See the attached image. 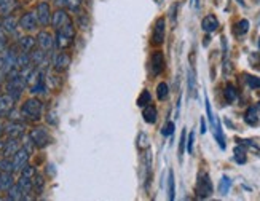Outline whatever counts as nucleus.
Returning <instances> with one entry per match:
<instances>
[{
  "label": "nucleus",
  "instance_id": "1",
  "mask_svg": "<svg viewBox=\"0 0 260 201\" xmlns=\"http://www.w3.org/2000/svg\"><path fill=\"white\" fill-rule=\"evenodd\" d=\"M42 112H43V104L37 98L27 99L21 107V115L26 120H29V122H37V120H40Z\"/></svg>",
  "mask_w": 260,
  "mask_h": 201
},
{
  "label": "nucleus",
  "instance_id": "45",
  "mask_svg": "<svg viewBox=\"0 0 260 201\" xmlns=\"http://www.w3.org/2000/svg\"><path fill=\"white\" fill-rule=\"evenodd\" d=\"M46 122L53 125V126H56L58 125V118H56V112H48V115H46Z\"/></svg>",
  "mask_w": 260,
  "mask_h": 201
},
{
  "label": "nucleus",
  "instance_id": "34",
  "mask_svg": "<svg viewBox=\"0 0 260 201\" xmlns=\"http://www.w3.org/2000/svg\"><path fill=\"white\" fill-rule=\"evenodd\" d=\"M249 31V21L248 19H241V21H238L235 26V34L236 35H244V34H248Z\"/></svg>",
  "mask_w": 260,
  "mask_h": 201
},
{
  "label": "nucleus",
  "instance_id": "26",
  "mask_svg": "<svg viewBox=\"0 0 260 201\" xmlns=\"http://www.w3.org/2000/svg\"><path fill=\"white\" fill-rule=\"evenodd\" d=\"M168 198L173 201L176 198V179L173 169L168 171Z\"/></svg>",
  "mask_w": 260,
  "mask_h": 201
},
{
  "label": "nucleus",
  "instance_id": "44",
  "mask_svg": "<svg viewBox=\"0 0 260 201\" xmlns=\"http://www.w3.org/2000/svg\"><path fill=\"white\" fill-rule=\"evenodd\" d=\"M23 147H24V149H26L27 152H29V153H32V152H34V149H36V145H34V142H32L31 136H27V137L24 139Z\"/></svg>",
  "mask_w": 260,
  "mask_h": 201
},
{
  "label": "nucleus",
  "instance_id": "15",
  "mask_svg": "<svg viewBox=\"0 0 260 201\" xmlns=\"http://www.w3.org/2000/svg\"><path fill=\"white\" fill-rule=\"evenodd\" d=\"M21 149V142H19V139H10L3 144V149H2V157L3 158H11L15 153Z\"/></svg>",
  "mask_w": 260,
  "mask_h": 201
},
{
  "label": "nucleus",
  "instance_id": "18",
  "mask_svg": "<svg viewBox=\"0 0 260 201\" xmlns=\"http://www.w3.org/2000/svg\"><path fill=\"white\" fill-rule=\"evenodd\" d=\"M18 8V0H0V15L8 16Z\"/></svg>",
  "mask_w": 260,
  "mask_h": 201
},
{
  "label": "nucleus",
  "instance_id": "32",
  "mask_svg": "<svg viewBox=\"0 0 260 201\" xmlns=\"http://www.w3.org/2000/svg\"><path fill=\"white\" fill-rule=\"evenodd\" d=\"M18 185L21 187L26 195H29V193L32 192V179H29V177L21 176V177H19V180H18Z\"/></svg>",
  "mask_w": 260,
  "mask_h": 201
},
{
  "label": "nucleus",
  "instance_id": "47",
  "mask_svg": "<svg viewBox=\"0 0 260 201\" xmlns=\"http://www.w3.org/2000/svg\"><path fill=\"white\" fill-rule=\"evenodd\" d=\"M208 130H206V122H204V118H201V134H204Z\"/></svg>",
  "mask_w": 260,
  "mask_h": 201
},
{
  "label": "nucleus",
  "instance_id": "4",
  "mask_svg": "<svg viewBox=\"0 0 260 201\" xmlns=\"http://www.w3.org/2000/svg\"><path fill=\"white\" fill-rule=\"evenodd\" d=\"M213 182H211L209 179V174L206 172H201L200 176H198V182H196V195L198 198H209L211 195H213Z\"/></svg>",
  "mask_w": 260,
  "mask_h": 201
},
{
  "label": "nucleus",
  "instance_id": "16",
  "mask_svg": "<svg viewBox=\"0 0 260 201\" xmlns=\"http://www.w3.org/2000/svg\"><path fill=\"white\" fill-rule=\"evenodd\" d=\"M219 28V19L214 16V15H208V16H204L203 18V21H201V29L204 32H208V34H213L216 32Z\"/></svg>",
  "mask_w": 260,
  "mask_h": 201
},
{
  "label": "nucleus",
  "instance_id": "31",
  "mask_svg": "<svg viewBox=\"0 0 260 201\" xmlns=\"http://www.w3.org/2000/svg\"><path fill=\"white\" fill-rule=\"evenodd\" d=\"M230 187H231L230 177L223 176V177L221 179V182H219V193H221L222 197H225V195H227V193L230 192Z\"/></svg>",
  "mask_w": 260,
  "mask_h": 201
},
{
  "label": "nucleus",
  "instance_id": "23",
  "mask_svg": "<svg viewBox=\"0 0 260 201\" xmlns=\"http://www.w3.org/2000/svg\"><path fill=\"white\" fill-rule=\"evenodd\" d=\"M36 45H37V40L31 35L19 38V48H21V51H24V53H31L34 48H36Z\"/></svg>",
  "mask_w": 260,
  "mask_h": 201
},
{
  "label": "nucleus",
  "instance_id": "10",
  "mask_svg": "<svg viewBox=\"0 0 260 201\" xmlns=\"http://www.w3.org/2000/svg\"><path fill=\"white\" fill-rule=\"evenodd\" d=\"M71 63H72V59L67 53H58V55L53 58V69L56 72H64L69 69Z\"/></svg>",
  "mask_w": 260,
  "mask_h": 201
},
{
  "label": "nucleus",
  "instance_id": "46",
  "mask_svg": "<svg viewBox=\"0 0 260 201\" xmlns=\"http://www.w3.org/2000/svg\"><path fill=\"white\" fill-rule=\"evenodd\" d=\"M54 3H56L58 8H63V6H66V0H56Z\"/></svg>",
  "mask_w": 260,
  "mask_h": 201
},
{
  "label": "nucleus",
  "instance_id": "48",
  "mask_svg": "<svg viewBox=\"0 0 260 201\" xmlns=\"http://www.w3.org/2000/svg\"><path fill=\"white\" fill-rule=\"evenodd\" d=\"M236 2H238L239 5H243V6H244V0H236Z\"/></svg>",
  "mask_w": 260,
  "mask_h": 201
},
{
  "label": "nucleus",
  "instance_id": "12",
  "mask_svg": "<svg viewBox=\"0 0 260 201\" xmlns=\"http://www.w3.org/2000/svg\"><path fill=\"white\" fill-rule=\"evenodd\" d=\"M163 69H165V56H163L161 51H155L150 58V70H152L153 75H160Z\"/></svg>",
  "mask_w": 260,
  "mask_h": 201
},
{
  "label": "nucleus",
  "instance_id": "9",
  "mask_svg": "<svg viewBox=\"0 0 260 201\" xmlns=\"http://www.w3.org/2000/svg\"><path fill=\"white\" fill-rule=\"evenodd\" d=\"M165 32H166V21L163 18L156 19L153 34H152V43L153 45H161L163 40H165Z\"/></svg>",
  "mask_w": 260,
  "mask_h": 201
},
{
  "label": "nucleus",
  "instance_id": "49",
  "mask_svg": "<svg viewBox=\"0 0 260 201\" xmlns=\"http://www.w3.org/2000/svg\"><path fill=\"white\" fill-rule=\"evenodd\" d=\"M2 134H3V126L0 125V136H2Z\"/></svg>",
  "mask_w": 260,
  "mask_h": 201
},
{
  "label": "nucleus",
  "instance_id": "52",
  "mask_svg": "<svg viewBox=\"0 0 260 201\" xmlns=\"http://www.w3.org/2000/svg\"><path fill=\"white\" fill-rule=\"evenodd\" d=\"M259 48H260V38H259Z\"/></svg>",
  "mask_w": 260,
  "mask_h": 201
},
{
  "label": "nucleus",
  "instance_id": "50",
  "mask_svg": "<svg viewBox=\"0 0 260 201\" xmlns=\"http://www.w3.org/2000/svg\"><path fill=\"white\" fill-rule=\"evenodd\" d=\"M257 110H259V112H260V102H259V104H257Z\"/></svg>",
  "mask_w": 260,
  "mask_h": 201
},
{
  "label": "nucleus",
  "instance_id": "3",
  "mask_svg": "<svg viewBox=\"0 0 260 201\" xmlns=\"http://www.w3.org/2000/svg\"><path fill=\"white\" fill-rule=\"evenodd\" d=\"M29 136L32 139V142L36 147H38V149H43V147L46 145H50L51 144V134L50 131H48L46 128H43V126H38V128H34L31 133H29Z\"/></svg>",
  "mask_w": 260,
  "mask_h": 201
},
{
  "label": "nucleus",
  "instance_id": "33",
  "mask_svg": "<svg viewBox=\"0 0 260 201\" xmlns=\"http://www.w3.org/2000/svg\"><path fill=\"white\" fill-rule=\"evenodd\" d=\"M156 96H158L160 100L168 99V96H169V86L165 82L158 83V86H156Z\"/></svg>",
  "mask_w": 260,
  "mask_h": 201
},
{
  "label": "nucleus",
  "instance_id": "8",
  "mask_svg": "<svg viewBox=\"0 0 260 201\" xmlns=\"http://www.w3.org/2000/svg\"><path fill=\"white\" fill-rule=\"evenodd\" d=\"M36 15H37V19H38V24L42 26H48L51 23V8L50 5H48L46 2H40L37 5V10H36Z\"/></svg>",
  "mask_w": 260,
  "mask_h": 201
},
{
  "label": "nucleus",
  "instance_id": "51",
  "mask_svg": "<svg viewBox=\"0 0 260 201\" xmlns=\"http://www.w3.org/2000/svg\"><path fill=\"white\" fill-rule=\"evenodd\" d=\"M0 29H2V19H0Z\"/></svg>",
  "mask_w": 260,
  "mask_h": 201
},
{
  "label": "nucleus",
  "instance_id": "2",
  "mask_svg": "<svg viewBox=\"0 0 260 201\" xmlns=\"http://www.w3.org/2000/svg\"><path fill=\"white\" fill-rule=\"evenodd\" d=\"M206 112H208V118H209V123H211V128H213V133H214V137L217 140L219 147H221L222 150H225V136H223V131H222V126H221V122H219V118L214 115L213 109H211V104H209V99L206 98Z\"/></svg>",
  "mask_w": 260,
  "mask_h": 201
},
{
  "label": "nucleus",
  "instance_id": "41",
  "mask_svg": "<svg viewBox=\"0 0 260 201\" xmlns=\"http://www.w3.org/2000/svg\"><path fill=\"white\" fill-rule=\"evenodd\" d=\"M0 171L15 172V171H13V163H11V158H3L2 162H0Z\"/></svg>",
  "mask_w": 260,
  "mask_h": 201
},
{
  "label": "nucleus",
  "instance_id": "37",
  "mask_svg": "<svg viewBox=\"0 0 260 201\" xmlns=\"http://www.w3.org/2000/svg\"><path fill=\"white\" fill-rule=\"evenodd\" d=\"M138 149L139 150H146L149 149V136L146 133H141L138 137Z\"/></svg>",
  "mask_w": 260,
  "mask_h": 201
},
{
  "label": "nucleus",
  "instance_id": "22",
  "mask_svg": "<svg viewBox=\"0 0 260 201\" xmlns=\"http://www.w3.org/2000/svg\"><path fill=\"white\" fill-rule=\"evenodd\" d=\"M74 40L69 38L64 34H61L59 31H56V37H54V45L58 46V50H67L72 45Z\"/></svg>",
  "mask_w": 260,
  "mask_h": 201
},
{
  "label": "nucleus",
  "instance_id": "5",
  "mask_svg": "<svg viewBox=\"0 0 260 201\" xmlns=\"http://www.w3.org/2000/svg\"><path fill=\"white\" fill-rule=\"evenodd\" d=\"M29 157H31V153L27 152L24 147L21 145V149H19L15 155L11 157V163H13V171H21L23 168L27 165V162H29Z\"/></svg>",
  "mask_w": 260,
  "mask_h": 201
},
{
  "label": "nucleus",
  "instance_id": "6",
  "mask_svg": "<svg viewBox=\"0 0 260 201\" xmlns=\"http://www.w3.org/2000/svg\"><path fill=\"white\" fill-rule=\"evenodd\" d=\"M38 26V19H37V15L34 11H27L21 16L19 19V28L24 29L26 32H32L36 31Z\"/></svg>",
  "mask_w": 260,
  "mask_h": 201
},
{
  "label": "nucleus",
  "instance_id": "40",
  "mask_svg": "<svg viewBox=\"0 0 260 201\" xmlns=\"http://www.w3.org/2000/svg\"><path fill=\"white\" fill-rule=\"evenodd\" d=\"M174 130H176V125H174V122H168V123H166L165 126H163V128H161V134H163V136H165V137H169L171 134L174 133Z\"/></svg>",
  "mask_w": 260,
  "mask_h": 201
},
{
  "label": "nucleus",
  "instance_id": "39",
  "mask_svg": "<svg viewBox=\"0 0 260 201\" xmlns=\"http://www.w3.org/2000/svg\"><path fill=\"white\" fill-rule=\"evenodd\" d=\"M19 172H21V176H24V177H29V179H32V177H34V176H36V174H37L36 168H34V166H31V165H26V166H24L23 169L19 171Z\"/></svg>",
  "mask_w": 260,
  "mask_h": 201
},
{
  "label": "nucleus",
  "instance_id": "28",
  "mask_svg": "<svg viewBox=\"0 0 260 201\" xmlns=\"http://www.w3.org/2000/svg\"><path fill=\"white\" fill-rule=\"evenodd\" d=\"M223 96H225V100H227V102H235L236 98H238V91H236V88L233 85L228 83L227 86H225Z\"/></svg>",
  "mask_w": 260,
  "mask_h": 201
},
{
  "label": "nucleus",
  "instance_id": "24",
  "mask_svg": "<svg viewBox=\"0 0 260 201\" xmlns=\"http://www.w3.org/2000/svg\"><path fill=\"white\" fill-rule=\"evenodd\" d=\"M244 122L249 126H257L259 125V110L257 107H249L244 113Z\"/></svg>",
  "mask_w": 260,
  "mask_h": 201
},
{
  "label": "nucleus",
  "instance_id": "20",
  "mask_svg": "<svg viewBox=\"0 0 260 201\" xmlns=\"http://www.w3.org/2000/svg\"><path fill=\"white\" fill-rule=\"evenodd\" d=\"M142 117H144V122L149 123V125H153L156 122V118H158V112L153 105H146L142 110Z\"/></svg>",
  "mask_w": 260,
  "mask_h": 201
},
{
  "label": "nucleus",
  "instance_id": "7",
  "mask_svg": "<svg viewBox=\"0 0 260 201\" xmlns=\"http://www.w3.org/2000/svg\"><path fill=\"white\" fill-rule=\"evenodd\" d=\"M24 125L21 122H11L8 125L3 126V133L8 136L10 139H21L24 136Z\"/></svg>",
  "mask_w": 260,
  "mask_h": 201
},
{
  "label": "nucleus",
  "instance_id": "25",
  "mask_svg": "<svg viewBox=\"0 0 260 201\" xmlns=\"http://www.w3.org/2000/svg\"><path fill=\"white\" fill-rule=\"evenodd\" d=\"M187 82H188V95L190 98H196V78H195V72L193 69H190L187 73Z\"/></svg>",
  "mask_w": 260,
  "mask_h": 201
},
{
  "label": "nucleus",
  "instance_id": "21",
  "mask_svg": "<svg viewBox=\"0 0 260 201\" xmlns=\"http://www.w3.org/2000/svg\"><path fill=\"white\" fill-rule=\"evenodd\" d=\"M13 184H15V180H13V172L0 171V192H6Z\"/></svg>",
  "mask_w": 260,
  "mask_h": 201
},
{
  "label": "nucleus",
  "instance_id": "27",
  "mask_svg": "<svg viewBox=\"0 0 260 201\" xmlns=\"http://www.w3.org/2000/svg\"><path fill=\"white\" fill-rule=\"evenodd\" d=\"M43 187H45L43 177L40 176V174H36V176L32 177V192H36L37 195H38V193L43 192Z\"/></svg>",
  "mask_w": 260,
  "mask_h": 201
},
{
  "label": "nucleus",
  "instance_id": "30",
  "mask_svg": "<svg viewBox=\"0 0 260 201\" xmlns=\"http://www.w3.org/2000/svg\"><path fill=\"white\" fill-rule=\"evenodd\" d=\"M233 160L238 163V165H244L246 163V149H244V145L243 144H239L238 147H235V157Z\"/></svg>",
  "mask_w": 260,
  "mask_h": 201
},
{
  "label": "nucleus",
  "instance_id": "14",
  "mask_svg": "<svg viewBox=\"0 0 260 201\" xmlns=\"http://www.w3.org/2000/svg\"><path fill=\"white\" fill-rule=\"evenodd\" d=\"M36 40H37L38 48H42L43 51H50L54 46V38H53L51 34L46 32V31H40Z\"/></svg>",
  "mask_w": 260,
  "mask_h": 201
},
{
  "label": "nucleus",
  "instance_id": "13",
  "mask_svg": "<svg viewBox=\"0 0 260 201\" xmlns=\"http://www.w3.org/2000/svg\"><path fill=\"white\" fill-rule=\"evenodd\" d=\"M69 21H71V19H69V15H67V11L64 8H58L51 15V23L50 24L58 31V29H61L64 24H67Z\"/></svg>",
  "mask_w": 260,
  "mask_h": 201
},
{
  "label": "nucleus",
  "instance_id": "42",
  "mask_svg": "<svg viewBox=\"0 0 260 201\" xmlns=\"http://www.w3.org/2000/svg\"><path fill=\"white\" fill-rule=\"evenodd\" d=\"M193 142H195V131H190L188 133V137H187V152L190 153H193Z\"/></svg>",
  "mask_w": 260,
  "mask_h": 201
},
{
  "label": "nucleus",
  "instance_id": "11",
  "mask_svg": "<svg viewBox=\"0 0 260 201\" xmlns=\"http://www.w3.org/2000/svg\"><path fill=\"white\" fill-rule=\"evenodd\" d=\"M15 98L8 93L0 95V117H8V113L15 109Z\"/></svg>",
  "mask_w": 260,
  "mask_h": 201
},
{
  "label": "nucleus",
  "instance_id": "29",
  "mask_svg": "<svg viewBox=\"0 0 260 201\" xmlns=\"http://www.w3.org/2000/svg\"><path fill=\"white\" fill-rule=\"evenodd\" d=\"M31 55L29 53H18V56H16V67L18 69H23V67L26 66H31Z\"/></svg>",
  "mask_w": 260,
  "mask_h": 201
},
{
  "label": "nucleus",
  "instance_id": "38",
  "mask_svg": "<svg viewBox=\"0 0 260 201\" xmlns=\"http://www.w3.org/2000/svg\"><path fill=\"white\" fill-rule=\"evenodd\" d=\"M246 82H248L249 88H252V90H259V88H260V77L246 75Z\"/></svg>",
  "mask_w": 260,
  "mask_h": 201
},
{
  "label": "nucleus",
  "instance_id": "35",
  "mask_svg": "<svg viewBox=\"0 0 260 201\" xmlns=\"http://www.w3.org/2000/svg\"><path fill=\"white\" fill-rule=\"evenodd\" d=\"M150 100H152V96H150V93H149L147 90H144V91L141 93V96L138 98V105H139V107H146V105L150 104Z\"/></svg>",
  "mask_w": 260,
  "mask_h": 201
},
{
  "label": "nucleus",
  "instance_id": "36",
  "mask_svg": "<svg viewBox=\"0 0 260 201\" xmlns=\"http://www.w3.org/2000/svg\"><path fill=\"white\" fill-rule=\"evenodd\" d=\"M186 145H187V131L184 130L181 134V140H179V160L182 162V157H184V152H186Z\"/></svg>",
  "mask_w": 260,
  "mask_h": 201
},
{
  "label": "nucleus",
  "instance_id": "17",
  "mask_svg": "<svg viewBox=\"0 0 260 201\" xmlns=\"http://www.w3.org/2000/svg\"><path fill=\"white\" fill-rule=\"evenodd\" d=\"M18 26H19V21L15 16H11V15L3 16V19H2V31L5 34H15L16 29H18Z\"/></svg>",
  "mask_w": 260,
  "mask_h": 201
},
{
  "label": "nucleus",
  "instance_id": "19",
  "mask_svg": "<svg viewBox=\"0 0 260 201\" xmlns=\"http://www.w3.org/2000/svg\"><path fill=\"white\" fill-rule=\"evenodd\" d=\"M6 192H8V197H6V198L11 200V201H21V200L27 198V195L23 192V189L18 184H13Z\"/></svg>",
  "mask_w": 260,
  "mask_h": 201
},
{
  "label": "nucleus",
  "instance_id": "43",
  "mask_svg": "<svg viewBox=\"0 0 260 201\" xmlns=\"http://www.w3.org/2000/svg\"><path fill=\"white\" fill-rule=\"evenodd\" d=\"M66 6L69 10L75 11V10H78L81 6V0H66Z\"/></svg>",
  "mask_w": 260,
  "mask_h": 201
}]
</instances>
